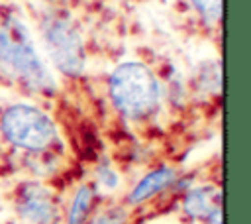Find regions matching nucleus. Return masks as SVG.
<instances>
[{
	"instance_id": "f257e3e1",
	"label": "nucleus",
	"mask_w": 251,
	"mask_h": 224,
	"mask_svg": "<svg viewBox=\"0 0 251 224\" xmlns=\"http://www.w3.org/2000/svg\"><path fill=\"white\" fill-rule=\"evenodd\" d=\"M0 71L37 92H47L53 86L25 26L12 12L0 14Z\"/></svg>"
},
{
	"instance_id": "f03ea898",
	"label": "nucleus",
	"mask_w": 251,
	"mask_h": 224,
	"mask_svg": "<svg viewBox=\"0 0 251 224\" xmlns=\"http://www.w3.org/2000/svg\"><path fill=\"white\" fill-rule=\"evenodd\" d=\"M110 98L124 116L141 120L159 104L157 79L141 63H124L110 75Z\"/></svg>"
},
{
	"instance_id": "7ed1b4c3",
	"label": "nucleus",
	"mask_w": 251,
	"mask_h": 224,
	"mask_svg": "<svg viewBox=\"0 0 251 224\" xmlns=\"http://www.w3.org/2000/svg\"><path fill=\"white\" fill-rule=\"evenodd\" d=\"M4 138L27 151H43L57 140V130L51 118L29 104H12L4 110L0 120Z\"/></svg>"
},
{
	"instance_id": "20e7f679",
	"label": "nucleus",
	"mask_w": 251,
	"mask_h": 224,
	"mask_svg": "<svg viewBox=\"0 0 251 224\" xmlns=\"http://www.w3.org/2000/svg\"><path fill=\"white\" fill-rule=\"evenodd\" d=\"M43 39L47 53L55 67L69 75L76 77L84 69V45L75 24L61 14H51L43 22Z\"/></svg>"
},
{
	"instance_id": "39448f33",
	"label": "nucleus",
	"mask_w": 251,
	"mask_h": 224,
	"mask_svg": "<svg viewBox=\"0 0 251 224\" xmlns=\"http://www.w3.org/2000/svg\"><path fill=\"white\" fill-rule=\"evenodd\" d=\"M18 212L27 224H53L55 202L49 191L37 183H27L18 195Z\"/></svg>"
},
{
	"instance_id": "423d86ee",
	"label": "nucleus",
	"mask_w": 251,
	"mask_h": 224,
	"mask_svg": "<svg viewBox=\"0 0 251 224\" xmlns=\"http://www.w3.org/2000/svg\"><path fill=\"white\" fill-rule=\"evenodd\" d=\"M175 179H176V173L171 167L153 169L143 179H139V183L131 189V193L127 196V202L129 204H141V202L153 198L155 195H159L161 191H165L169 185H173Z\"/></svg>"
},
{
	"instance_id": "0eeeda50",
	"label": "nucleus",
	"mask_w": 251,
	"mask_h": 224,
	"mask_svg": "<svg viewBox=\"0 0 251 224\" xmlns=\"http://www.w3.org/2000/svg\"><path fill=\"white\" fill-rule=\"evenodd\" d=\"M218 191L214 187H194L184 195L182 208L194 220H206L212 212L220 208L218 204Z\"/></svg>"
},
{
	"instance_id": "6e6552de",
	"label": "nucleus",
	"mask_w": 251,
	"mask_h": 224,
	"mask_svg": "<svg viewBox=\"0 0 251 224\" xmlns=\"http://www.w3.org/2000/svg\"><path fill=\"white\" fill-rule=\"evenodd\" d=\"M94 204V191L88 185H82L76 189L73 200H71V208H69V218L67 224H86L90 210Z\"/></svg>"
},
{
	"instance_id": "1a4fd4ad",
	"label": "nucleus",
	"mask_w": 251,
	"mask_h": 224,
	"mask_svg": "<svg viewBox=\"0 0 251 224\" xmlns=\"http://www.w3.org/2000/svg\"><path fill=\"white\" fill-rule=\"evenodd\" d=\"M192 6H194V10L200 14V18L206 24L216 26L220 22V16H222V0H192Z\"/></svg>"
},
{
	"instance_id": "9d476101",
	"label": "nucleus",
	"mask_w": 251,
	"mask_h": 224,
	"mask_svg": "<svg viewBox=\"0 0 251 224\" xmlns=\"http://www.w3.org/2000/svg\"><path fill=\"white\" fill-rule=\"evenodd\" d=\"M124 222H126V212L120 208H112L98 214L90 224H124Z\"/></svg>"
},
{
	"instance_id": "9b49d317",
	"label": "nucleus",
	"mask_w": 251,
	"mask_h": 224,
	"mask_svg": "<svg viewBox=\"0 0 251 224\" xmlns=\"http://www.w3.org/2000/svg\"><path fill=\"white\" fill-rule=\"evenodd\" d=\"M98 183L102 185V187H106V189H114L116 185H118V177H116V173L112 171V169H102L100 173H98Z\"/></svg>"
},
{
	"instance_id": "f8f14e48",
	"label": "nucleus",
	"mask_w": 251,
	"mask_h": 224,
	"mask_svg": "<svg viewBox=\"0 0 251 224\" xmlns=\"http://www.w3.org/2000/svg\"><path fill=\"white\" fill-rule=\"evenodd\" d=\"M204 222H206V224H222V210L218 208V210H216V212H212Z\"/></svg>"
}]
</instances>
